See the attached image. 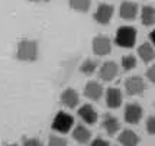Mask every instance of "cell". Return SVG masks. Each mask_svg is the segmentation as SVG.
I'll use <instances>...</instances> for the list:
<instances>
[{
  "label": "cell",
  "mask_w": 155,
  "mask_h": 146,
  "mask_svg": "<svg viewBox=\"0 0 155 146\" xmlns=\"http://www.w3.org/2000/svg\"><path fill=\"white\" fill-rule=\"evenodd\" d=\"M39 57V45L35 39L23 38L18 42L16 58L22 62H35Z\"/></svg>",
  "instance_id": "cell-1"
},
{
  "label": "cell",
  "mask_w": 155,
  "mask_h": 146,
  "mask_svg": "<svg viewBox=\"0 0 155 146\" xmlns=\"http://www.w3.org/2000/svg\"><path fill=\"white\" fill-rule=\"evenodd\" d=\"M138 32L134 26H120L115 35V44L117 47L130 49L135 47Z\"/></svg>",
  "instance_id": "cell-2"
},
{
  "label": "cell",
  "mask_w": 155,
  "mask_h": 146,
  "mask_svg": "<svg viewBox=\"0 0 155 146\" xmlns=\"http://www.w3.org/2000/svg\"><path fill=\"white\" fill-rule=\"evenodd\" d=\"M74 126V117L65 112H58L52 120V130L58 133H68Z\"/></svg>",
  "instance_id": "cell-3"
},
{
  "label": "cell",
  "mask_w": 155,
  "mask_h": 146,
  "mask_svg": "<svg viewBox=\"0 0 155 146\" xmlns=\"http://www.w3.org/2000/svg\"><path fill=\"white\" fill-rule=\"evenodd\" d=\"M91 48H93V52L97 55V57H104V55H109L110 51H112V41L107 35H96L93 38V42H91Z\"/></svg>",
  "instance_id": "cell-4"
},
{
  "label": "cell",
  "mask_w": 155,
  "mask_h": 146,
  "mask_svg": "<svg viewBox=\"0 0 155 146\" xmlns=\"http://www.w3.org/2000/svg\"><path fill=\"white\" fill-rule=\"evenodd\" d=\"M145 90H147V84L139 75H132L125 81V91L128 96H141Z\"/></svg>",
  "instance_id": "cell-5"
},
{
  "label": "cell",
  "mask_w": 155,
  "mask_h": 146,
  "mask_svg": "<svg viewBox=\"0 0 155 146\" xmlns=\"http://www.w3.org/2000/svg\"><path fill=\"white\" fill-rule=\"evenodd\" d=\"M115 13V7L109 3H100L97 9H96L94 15H93V19L99 23V25H109L110 20L113 18Z\"/></svg>",
  "instance_id": "cell-6"
},
{
  "label": "cell",
  "mask_w": 155,
  "mask_h": 146,
  "mask_svg": "<svg viewBox=\"0 0 155 146\" xmlns=\"http://www.w3.org/2000/svg\"><path fill=\"white\" fill-rule=\"evenodd\" d=\"M142 116H143V109H142L141 104H138V103H129V104L125 106L123 117H125L126 123H129V125H138L141 122Z\"/></svg>",
  "instance_id": "cell-7"
},
{
  "label": "cell",
  "mask_w": 155,
  "mask_h": 146,
  "mask_svg": "<svg viewBox=\"0 0 155 146\" xmlns=\"http://www.w3.org/2000/svg\"><path fill=\"white\" fill-rule=\"evenodd\" d=\"M99 78H100L101 81H106V83H109V81H113L116 78V75H117V73H119V67H117V64L116 62H113V61H106V62H103L100 67H99Z\"/></svg>",
  "instance_id": "cell-8"
},
{
  "label": "cell",
  "mask_w": 155,
  "mask_h": 146,
  "mask_svg": "<svg viewBox=\"0 0 155 146\" xmlns=\"http://www.w3.org/2000/svg\"><path fill=\"white\" fill-rule=\"evenodd\" d=\"M138 12H139V7L135 2H129V0H125L120 3V7H119V16H120L123 20H135L136 16H138Z\"/></svg>",
  "instance_id": "cell-9"
},
{
  "label": "cell",
  "mask_w": 155,
  "mask_h": 146,
  "mask_svg": "<svg viewBox=\"0 0 155 146\" xmlns=\"http://www.w3.org/2000/svg\"><path fill=\"white\" fill-rule=\"evenodd\" d=\"M61 104L67 109H75V107L80 104V96L75 91L74 88H65L60 97Z\"/></svg>",
  "instance_id": "cell-10"
},
{
  "label": "cell",
  "mask_w": 155,
  "mask_h": 146,
  "mask_svg": "<svg viewBox=\"0 0 155 146\" xmlns=\"http://www.w3.org/2000/svg\"><path fill=\"white\" fill-rule=\"evenodd\" d=\"M101 127L106 130L109 136H115L116 133L120 130V122L117 120L116 116L110 113L103 114V120H101Z\"/></svg>",
  "instance_id": "cell-11"
},
{
  "label": "cell",
  "mask_w": 155,
  "mask_h": 146,
  "mask_svg": "<svg viewBox=\"0 0 155 146\" xmlns=\"http://www.w3.org/2000/svg\"><path fill=\"white\" fill-rule=\"evenodd\" d=\"M84 96L88 100L99 101L103 96V86L99 81H87V84L84 87Z\"/></svg>",
  "instance_id": "cell-12"
},
{
  "label": "cell",
  "mask_w": 155,
  "mask_h": 146,
  "mask_svg": "<svg viewBox=\"0 0 155 146\" xmlns=\"http://www.w3.org/2000/svg\"><path fill=\"white\" fill-rule=\"evenodd\" d=\"M123 101L122 91L116 87H110L106 90V104L109 109H119Z\"/></svg>",
  "instance_id": "cell-13"
},
{
  "label": "cell",
  "mask_w": 155,
  "mask_h": 146,
  "mask_svg": "<svg viewBox=\"0 0 155 146\" xmlns=\"http://www.w3.org/2000/svg\"><path fill=\"white\" fill-rule=\"evenodd\" d=\"M78 116L86 125H96V122L99 120V114L91 104H83L78 109Z\"/></svg>",
  "instance_id": "cell-14"
},
{
  "label": "cell",
  "mask_w": 155,
  "mask_h": 146,
  "mask_svg": "<svg viewBox=\"0 0 155 146\" xmlns=\"http://www.w3.org/2000/svg\"><path fill=\"white\" fill-rule=\"evenodd\" d=\"M138 55L145 64H148L151 61L155 60V48L151 42H143L138 48Z\"/></svg>",
  "instance_id": "cell-15"
},
{
  "label": "cell",
  "mask_w": 155,
  "mask_h": 146,
  "mask_svg": "<svg viewBox=\"0 0 155 146\" xmlns=\"http://www.w3.org/2000/svg\"><path fill=\"white\" fill-rule=\"evenodd\" d=\"M117 140H119V143H120L122 146H138V143H139V136H138L134 130L125 129V130L119 135Z\"/></svg>",
  "instance_id": "cell-16"
},
{
  "label": "cell",
  "mask_w": 155,
  "mask_h": 146,
  "mask_svg": "<svg viewBox=\"0 0 155 146\" xmlns=\"http://www.w3.org/2000/svg\"><path fill=\"white\" fill-rule=\"evenodd\" d=\"M73 139H74L75 142L81 143V145H86V143H88L90 139H91V132H90L84 125H78V126H75L74 130H73Z\"/></svg>",
  "instance_id": "cell-17"
},
{
  "label": "cell",
  "mask_w": 155,
  "mask_h": 146,
  "mask_svg": "<svg viewBox=\"0 0 155 146\" xmlns=\"http://www.w3.org/2000/svg\"><path fill=\"white\" fill-rule=\"evenodd\" d=\"M141 22L143 26H152L155 25V7L143 6L141 9Z\"/></svg>",
  "instance_id": "cell-18"
},
{
  "label": "cell",
  "mask_w": 155,
  "mask_h": 146,
  "mask_svg": "<svg viewBox=\"0 0 155 146\" xmlns=\"http://www.w3.org/2000/svg\"><path fill=\"white\" fill-rule=\"evenodd\" d=\"M97 70H99V62H97L96 60H91V58L84 60L80 65V71L84 74V75H88V77L93 75Z\"/></svg>",
  "instance_id": "cell-19"
},
{
  "label": "cell",
  "mask_w": 155,
  "mask_h": 146,
  "mask_svg": "<svg viewBox=\"0 0 155 146\" xmlns=\"http://www.w3.org/2000/svg\"><path fill=\"white\" fill-rule=\"evenodd\" d=\"M68 5L78 13H87L91 7V0H68Z\"/></svg>",
  "instance_id": "cell-20"
},
{
  "label": "cell",
  "mask_w": 155,
  "mask_h": 146,
  "mask_svg": "<svg viewBox=\"0 0 155 146\" xmlns=\"http://www.w3.org/2000/svg\"><path fill=\"white\" fill-rule=\"evenodd\" d=\"M120 65L125 71H132L136 68V58L134 55H123L120 60Z\"/></svg>",
  "instance_id": "cell-21"
},
{
  "label": "cell",
  "mask_w": 155,
  "mask_h": 146,
  "mask_svg": "<svg viewBox=\"0 0 155 146\" xmlns=\"http://www.w3.org/2000/svg\"><path fill=\"white\" fill-rule=\"evenodd\" d=\"M48 146H67V140L57 135H51L48 139Z\"/></svg>",
  "instance_id": "cell-22"
},
{
  "label": "cell",
  "mask_w": 155,
  "mask_h": 146,
  "mask_svg": "<svg viewBox=\"0 0 155 146\" xmlns=\"http://www.w3.org/2000/svg\"><path fill=\"white\" fill-rule=\"evenodd\" d=\"M23 146H44V143L38 138H25L23 139Z\"/></svg>",
  "instance_id": "cell-23"
},
{
  "label": "cell",
  "mask_w": 155,
  "mask_h": 146,
  "mask_svg": "<svg viewBox=\"0 0 155 146\" xmlns=\"http://www.w3.org/2000/svg\"><path fill=\"white\" fill-rule=\"evenodd\" d=\"M147 132L155 136V116H149L147 119Z\"/></svg>",
  "instance_id": "cell-24"
},
{
  "label": "cell",
  "mask_w": 155,
  "mask_h": 146,
  "mask_svg": "<svg viewBox=\"0 0 155 146\" xmlns=\"http://www.w3.org/2000/svg\"><path fill=\"white\" fill-rule=\"evenodd\" d=\"M145 75H147L148 81H151V83H154V84H155V64H152V65L147 70Z\"/></svg>",
  "instance_id": "cell-25"
},
{
  "label": "cell",
  "mask_w": 155,
  "mask_h": 146,
  "mask_svg": "<svg viewBox=\"0 0 155 146\" xmlns=\"http://www.w3.org/2000/svg\"><path fill=\"white\" fill-rule=\"evenodd\" d=\"M90 146H110V143H109L107 140L101 139V138H96V139L91 142Z\"/></svg>",
  "instance_id": "cell-26"
},
{
  "label": "cell",
  "mask_w": 155,
  "mask_h": 146,
  "mask_svg": "<svg viewBox=\"0 0 155 146\" xmlns=\"http://www.w3.org/2000/svg\"><path fill=\"white\" fill-rule=\"evenodd\" d=\"M149 41H151V44H152V45H154V48H155V29L149 33Z\"/></svg>",
  "instance_id": "cell-27"
},
{
  "label": "cell",
  "mask_w": 155,
  "mask_h": 146,
  "mask_svg": "<svg viewBox=\"0 0 155 146\" xmlns=\"http://www.w3.org/2000/svg\"><path fill=\"white\" fill-rule=\"evenodd\" d=\"M29 2H32V3H47L49 0H29Z\"/></svg>",
  "instance_id": "cell-28"
},
{
  "label": "cell",
  "mask_w": 155,
  "mask_h": 146,
  "mask_svg": "<svg viewBox=\"0 0 155 146\" xmlns=\"http://www.w3.org/2000/svg\"><path fill=\"white\" fill-rule=\"evenodd\" d=\"M3 146H18L16 143H7V145H3Z\"/></svg>",
  "instance_id": "cell-29"
}]
</instances>
